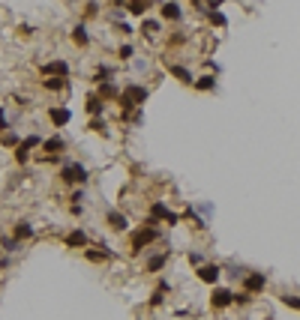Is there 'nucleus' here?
Listing matches in <instances>:
<instances>
[{"instance_id":"f257e3e1","label":"nucleus","mask_w":300,"mask_h":320,"mask_svg":"<svg viewBox=\"0 0 300 320\" xmlns=\"http://www.w3.org/2000/svg\"><path fill=\"white\" fill-rule=\"evenodd\" d=\"M150 96V90L144 87V84H126L123 90H120V96H117V105H120V114H132L138 108H144V102Z\"/></svg>"},{"instance_id":"f03ea898","label":"nucleus","mask_w":300,"mask_h":320,"mask_svg":"<svg viewBox=\"0 0 300 320\" xmlns=\"http://www.w3.org/2000/svg\"><path fill=\"white\" fill-rule=\"evenodd\" d=\"M60 183H66V186H72V189H81L87 180H90V171L81 165V162H69L66 159V165H60Z\"/></svg>"},{"instance_id":"7ed1b4c3","label":"nucleus","mask_w":300,"mask_h":320,"mask_svg":"<svg viewBox=\"0 0 300 320\" xmlns=\"http://www.w3.org/2000/svg\"><path fill=\"white\" fill-rule=\"evenodd\" d=\"M159 239V227H147V224H141L138 230L132 233V239H129V252L132 255H141L150 243H156Z\"/></svg>"},{"instance_id":"20e7f679","label":"nucleus","mask_w":300,"mask_h":320,"mask_svg":"<svg viewBox=\"0 0 300 320\" xmlns=\"http://www.w3.org/2000/svg\"><path fill=\"white\" fill-rule=\"evenodd\" d=\"M147 219H153L156 224H168V227H174V224H180V216L177 213H171L162 201H153L150 204V213H147Z\"/></svg>"},{"instance_id":"39448f33","label":"nucleus","mask_w":300,"mask_h":320,"mask_svg":"<svg viewBox=\"0 0 300 320\" xmlns=\"http://www.w3.org/2000/svg\"><path fill=\"white\" fill-rule=\"evenodd\" d=\"M48 120H51L54 129H66L72 123V111L66 105H48Z\"/></svg>"},{"instance_id":"423d86ee","label":"nucleus","mask_w":300,"mask_h":320,"mask_svg":"<svg viewBox=\"0 0 300 320\" xmlns=\"http://www.w3.org/2000/svg\"><path fill=\"white\" fill-rule=\"evenodd\" d=\"M39 69H42V78H69V72H72L66 60H48Z\"/></svg>"},{"instance_id":"0eeeda50","label":"nucleus","mask_w":300,"mask_h":320,"mask_svg":"<svg viewBox=\"0 0 300 320\" xmlns=\"http://www.w3.org/2000/svg\"><path fill=\"white\" fill-rule=\"evenodd\" d=\"M105 224H108L114 233H123V230L129 227V219H126L120 210H108V213H105Z\"/></svg>"},{"instance_id":"6e6552de","label":"nucleus","mask_w":300,"mask_h":320,"mask_svg":"<svg viewBox=\"0 0 300 320\" xmlns=\"http://www.w3.org/2000/svg\"><path fill=\"white\" fill-rule=\"evenodd\" d=\"M63 150H66V141L60 135H51V138L42 141V153L45 156H63Z\"/></svg>"},{"instance_id":"1a4fd4ad","label":"nucleus","mask_w":300,"mask_h":320,"mask_svg":"<svg viewBox=\"0 0 300 320\" xmlns=\"http://www.w3.org/2000/svg\"><path fill=\"white\" fill-rule=\"evenodd\" d=\"M159 18H162V21H180V18H183V9H180V3H174V0H165V3L159 6Z\"/></svg>"},{"instance_id":"9d476101","label":"nucleus","mask_w":300,"mask_h":320,"mask_svg":"<svg viewBox=\"0 0 300 320\" xmlns=\"http://www.w3.org/2000/svg\"><path fill=\"white\" fill-rule=\"evenodd\" d=\"M219 275H222V269H219L216 263H201L198 266V278L204 282V285H216Z\"/></svg>"},{"instance_id":"9b49d317","label":"nucleus","mask_w":300,"mask_h":320,"mask_svg":"<svg viewBox=\"0 0 300 320\" xmlns=\"http://www.w3.org/2000/svg\"><path fill=\"white\" fill-rule=\"evenodd\" d=\"M96 96H99L102 102H117L120 87H117L114 81H102V84H96Z\"/></svg>"},{"instance_id":"f8f14e48","label":"nucleus","mask_w":300,"mask_h":320,"mask_svg":"<svg viewBox=\"0 0 300 320\" xmlns=\"http://www.w3.org/2000/svg\"><path fill=\"white\" fill-rule=\"evenodd\" d=\"M168 257H171V252H159V255L147 257V263H144V272H162L168 266Z\"/></svg>"},{"instance_id":"ddd939ff","label":"nucleus","mask_w":300,"mask_h":320,"mask_svg":"<svg viewBox=\"0 0 300 320\" xmlns=\"http://www.w3.org/2000/svg\"><path fill=\"white\" fill-rule=\"evenodd\" d=\"M165 66H168V75H171V78H177L180 84H192V81H195V78H192V72H189L186 66H180V63H165Z\"/></svg>"},{"instance_id":"4468645a","label":"nucleus","mask_w":300,"mask_h":320,"mask_svg":"<svg viewBox=\"0 0 300 320\" xmlns=\"http://www.w3.org/2000/svg\"><path fill=\"white\" fill-rule=\"evenodd\" d=\"M231 302H234V293L225 290V288H216L213 296H210V305H213V308H225V305H231Z\"/></svg>"},{"instance_id":"2eb2a0df","label":"nucleus","mask_w":300,"mask_h":320,"mask_svg":"<svg viewBox=\"0 0 300 320\" xmlns=\"http://www.w3.org/2000/svg\"><path fill=\"white\" fill-rule=\"evenodd\" d=\"M34 233H36V227H34V224H30V222H27V219H21V222H15V227H12V236H15L18 243H24V239H30Z\"/></svg>"},{"instance_id":"dca6fc26","label":"nucleus","mask_w":300,"mask_h":320,"mask_svg":"<svg viewBox=\"0 0 300 320\" xmlns=\"http://www.w3.org/2000/svg\"><path fill=\"white\" fill-rule=\"evenodd\" d=\"M66 246H69V249H87V246H90V239H87V233H84V230H78V227H75V230H69V233H66Z\"/></svg>"},{"instance_id":"f3484780","label":"nucleus","mask_w":300,"mask_h":320,"mask_svg":"<svg viewBox=\"0 0 300 320\" xmlns=\"http://www.w3.org/2000/svg\"><path fill=\"white\" fill-rule=\"evenodd\" d=\"M84 111H87L90 117H102V111H105V102H102L96 93H87V99H84Z\"/></svg>"},{"instance_id":"a211bd4d","label":"nucleus","mask_w":300,"mask_h":320,"mask_svg":"<svg viewBox=\"0 0 300 320\" xmlns=\"http://www.w3.org/2000/svg\"><path fill=\"white\" fill-rule=\"evenodd\" d=\"M165 293H168V282H165V278H162V282L156 285V290L150 293V299H147V305H150V308H159V305L165 302Z\"/></svg>"},{"instance_id":"6ab92c4d","label":"nucleus","mask_w":300,"mask_h":320,"mask_svg":"<svg viewBox=\"0 0 300 320\" xmlns=\"http://www.w3.org/2000/svg\"><path fill=\"white\" fill-rule=\"evenodd\" d=\"M84 257L87 260H93V263H99V260H108V257H114V252L111 249H105V246H96V249H84Z\"/></svg>"},{"instance_id":"aec40b11","label":"nucleus","mask_w":300,"mask_h":320,"mask_svg":"<svg viewBox=\"0 0 300 320\" xmlns=\"http://www.w3.org/2000/svg\"><path fill=\"white\" fill-rule=\"evenodd\" d=\"M48 93H60V90H69V78H42L39 81Z\"/></svg>"},{"instance_id":"412c9836","label":"nucleus","mask_w":300,"mask_h":320,"mask_svg":"<svg viewBox=\"0 0 300 320\" xmlns=\"http://www.w3.org/2000/svg\"><path fill=\"white\" fill-rule=\"evenodd\" d=\"M69 36H72V42H75L78 48H87V45H90V33H87V27H84V24H75Z\"/></svg>"},{"instance_id":"4be33fe9","label":"nucleus","mask_w":300,"mask_h":320,"mask_svg":"<svg viewBox=\"0 0 300 320\" xmlns=\"http://www.w3.org/2000/svg\"><path fill=\"white\" fill-rule=\"evenodd\" d=\"M150 3H153V0H126V12H132V15H147Z\"/></svg>"},{"instance_id":"5701e85b","label":"nucleus","mask_w":300,"mask_h":320,"mask_svg":"<svg viewBox=\"0 0 300 320\" xmlns=\"http://www.w3.org/2000/svg\"><path fill=\"white\" fill-rule=\"evenodd\" d=\"M192 87H195V90H201V93L216 90V78H213V75H201V78H195V81H192Z\"/></svg>"},{"instance_id":"b1692460","label":"nucleus","mask_w":300,"mask_h":320,"mask_svg":"<svg viewBox=\"0 0 300 320\" xmlns=\"http://www.w3.org/2000/svg\"><path fill=\"white\" fill-rule=\"evenodd\" d=\"M261 288H264V275H261V272L246 275V293H258Z\"/></svg>"},{"instance_id":"393cba45","label":"nucleus","mask_w":300,"mask_h":320,"mask_svg":"<svg viewBox=\"0 0 300 320\" xmlns=\"http://www.w3.org/2000/svg\"><path fill=\"white\" fill-rule=\"evenodd\" d=\"M159 30H162V24H159L156 18H141V33H144V36H156Z\"/></svg>"},{"instance_id":"a878e982","label":"nucleus","mask_w":300,"mask_h":320,"mask_svg":"<svg viewBox=\"0 0 300 320\" xmlns=\"http://www.w3.org/2000/svg\"><path fill=\"white\" fill-rule=\"evenodd\" d=\"M0 144H3V147H12V150H15V147L21 144V135L9 129V132H3V135H0Z\"/></svg>"},{"instance_id":"bb28decb","label":"nucleus","mask_w":300,"mask_h":320,"mask_svg":"<svg viewBox=\"0 0 300 320\" xmlns=\"http://www.w3.org/2000/svg\"><path fill=\"white\" fill-rule=\"evenodd\" d=\"M0 249H3L6 255H12V252H18V249H21V243H18L15 236H0Z\"/></svg>"},{"instance_id":"cd10ccee","label":"nucleus","mask_w":300,"mask_h":320,"mask_svg":"<svg viewBox=\"0 0 300 320\" xmlns=\"http://www.w3.org/2000/svg\"><path fill=\"white\" fill-rule=\"evenodd\" d=\"M87 129H90V132H96V135H102V138H108V126H105V120H102V117H90Z\"/></svg>"},{"instance_id":"c85d7f7f","label":"nucleus","mask_w":300,"mask_h":320,"mask_svg":"<svg viewBox=\"0 0 300 320\" xmlns=\"http://www.w3.org/2000/svg\"><path fill=\"white\" fill-rule=\"evenodd\" d=\"M81 15H84V21L96 18V15H99V0H87V3H84V12H81Z\"/></svg>"},{"instance_id":"c756f323","label":"nucleus","mask_w":300,"mask_h":320,"mask_svg":"<svg viewBox=\"0 0 300 320\" xmlns=\"http://www.w3.org/2000/svg\"><path fill=\"white\" fill-rule=\"evenodd\" d=\"M21 147L24 150H36V147H42V138L39 135H27V138H21Z\"/></svg>"},{"instance_id":"7c9ffc66","label":"nucleus","mask_w":300,"mask_h":320,"mask_svg":"<svg viewBox=\"0 0 300 320\" xmlns=\"http://www.w3.org/2000/svg\"><path fill=\"white\" fill-rule=\"evenodd\" d=\"M132 54H135V48L129 45V42H123V45L117 48V57H120L123 63H126V60H132Z\"/></svg>"},{"instance_id":"2f4dec72","label":"nucleus","mask_w":300,"mask_h":320,"mask_svg":"<svg viewBox=\"0 0 300 320\" xmlns=\"http://www.w3.org/2000/svg\"><path fill=\"white\" fill-rule=\"evenodd\" d=\"M207 18H210V24H216V27H225V15H222L219 9H210V12H207Z\"/></svg>"},{"instance_id":"473e14b6","label":"nucleus","mask_w":300,"mask_h":320,"mask_svg":"<svg viewBox=\"0 0 300 320\" xmlns=\"http://www.w3.org/2000/svg\"><path fill=\"white\" fill-rule=\"evenodd\" d=\"M15 162H18V165H27V162H30V150H24V147L18 144V147H15Z\"/></svg>"},{"instance_id":"72a5a7b5","label":"nucleus","mask_w":300,"mask_h":320,"mask_svg":"<svg viewBox=\"0 0 300 320\" xmlns=\"http://www.w3.org/2000/svg\"><path fill=\"white\" fill-rule=\"evenodd\" d=\"M186 260H189L192 266H201V263H204V257H201L198 252H189V255H186Z\"/></svg>"},{"instance_id":"f704fd0d","label":"nucleus","mask_w":300,"mask_h":320,"mask_svg":"<svg viewBox=\"0 0 300 320\" xmlns=\"http://www.w3.org/2000/svg\"><path fill=\"white\" fill-rule=\"evenodd\" d=\"M3 132H9V120H6V111H3V105H0V135Z\"/></svg>"},{"instance_id":"c9c22d12","label":"nucleus","mask_w":300,"mask_h":320,"mask_svg":"<svg viewBox=\"0 0 300 320\" xmlns=\"http://www.w3.org/2000/svg\"><path fill=\"white\" fill-rule=\"evenodd\" d=\"M69 201H72V204H81V201H84V189H75V192L69 194Z\"/></svg>"},{"instance_id":"e433bc0d","label":"nucleus","mask_w":300,"mask_h":320,"mask_svg":"<svg viewBox=\"0 0 300 320\" xmlns=\"http://www.w3.org/2000/svg\"><path fill=\"white\" fill-rule=\"evenodd\" d=\"M282 299H285L291 308H300V299H297V296H282Z\"/></svg>"},{"instance_id":"4c0bfd02","label":"nucleus","mask_w":300,"mask_h":320,"mask_svg":"<svg viewBox=\"0 0 300 320\" xmlns=\"http://www.w3.org/2000/svg\"><path fill=\"white\" fill-rule=\"evenodd\" d=\"M18 33H21V36H34V27H30V24H21Z\"/></svg>"},{"instance_id":"58836bf2","label":"nucleus","mask_w":300,"mask_h":320,"mask_svg":"<svg viewBox=\"0 0 300 320\" xmlns=\"http://www.w3.org/2000/svg\"><path fill=\"white\" fill-rule=\"evenodd\" d=\"M183 39H186V36H183V33H174V36H171V45H180V42H183Z\"/></svg>"}]
</instances>
